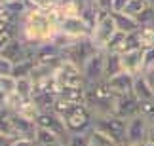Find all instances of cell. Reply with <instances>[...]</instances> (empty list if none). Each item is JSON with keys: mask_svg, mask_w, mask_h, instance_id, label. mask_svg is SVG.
<instances>
[{"mask_svg": "<svg viewBox=\"0 0 154 146\" xmlns=\"http://www.w3.org/2000/svg\"><path fill=\"white\" fill-rule=\"evenodd\" d=\"M59 10L51 6L48 10L29 8L19 19V38L34 49L40 44L53 42L59 34Z\"/></svg>", "mask_w": 154, "mask_h": 146, "instance_id": "6da1fadb", "label": "cell"}, {"mask_svg": "<svg viewBox=\"0 0 154 146\" xmlns=\"http://www.w3.org/2000/svg\"><path fill=\"white\" fill-rule=\"evenodd\" d=\"M116 103L118 95L109 87L106 80L99 84L86 85V99L84 104L90 108L93 118H103V116H114L116 114Z\"/></svg>", "mask_w": 154, "mask_h": 146, "instance_id": "7a4b0ae2", "label": "cell"}, {"mask_svg": "<svg viewBox=\"0 0 154 146\" xmlns=\"http://www.w3.org/2000/svg\"><path fill=\"white\" fill-rule=\"evenodd\" d=\"M97 51L99 49H97V46L93 44L91 38H78V40H72V44L63 49V57L69 59V61H72L74 65H78L82 68Z\"/></svg>", "mask_w": 154, "mask_h": 146, "instance_id": "3957f363", "label": "cell"}, {"mask_svg": "<svg viewBox=\"0 0 154 146\" xmlns=\"http://www.w3.org/2000/svg\"><path fill=\"white\" fill-rule=\"evenodd\" d=\"M93 127L106 133L116 144H126L128 120H124L116 114L114 116H103V118H93Z\"/></svg>", "mask_w": 154, "mask_h": 146, "instance_id": "277c9868", "label": "cell"}, {"mask_svg": "<svg viewBox=\"0 0 154 146\" xmlns=\"http://www.w3.org/2000/svg\"><path fill=\"white\" fill-rule=\"evenodd\" d=\"M69 135L70 133H90L93 129V114L86 104H78L67 118H65Z\"/></svg>", "mask_w": 154, "mask_h": 146, "instance_id": "5b68a950", "label": "cell"}, {"mask_svg": "<svg viewBox=\"0 0 154 146\" xmlns=\"http://www.w3.org/2000/svg\"><path fill=\"white\" fill-rule=\"evenodd\" d=\"M59 32L65 36L78 40V38H91V27H88V23L82 19L80 15L76 17H61L59 19Z\"/></svg>", "mask_w": 154, "mask_h": 146, "instance_id": "8992f818", "label": "cell"}, {"mask_svg": "<svg viewBox=\"0 0 154 146\" xmlns=\"http://www.w3.org/2000/svg\"><path fill=\"white\" fill-rule=\"evenodd\" d=\"M105 57H106L105 51H97V53L82 67V74H84L86 85L99 84V82L105 80Z\"/></svg>", "mask_w": 154, "mask_h": 146, "instance_id": "52a82bcc", "label": "cell"}, {"mask_svg": "<svg viewBox=\"0 0 154 146\" xmlns=\"http://www.w3.org/2000/svg\"><path fill=\"white\" fill-rule=\"evenodd\" d=\"M116 31H118V28H116V23H114V17H112V13L106 15L105 19H101V21L95 25V28H93V32H91V40H93V44L97 46L99 51H105L106 44H109V40L114 36Z\"/></svg>", "mask_w": 154, "mask_h": 146, "instance_id": "ba28073f", "label": "cell"}, {"mask_svg": "<svg viewBox=\"0 0 154 146\" xmlns=\"http://www.w3.org/2000/svg\"><path fill=\"white\" fill-rule=\"evenodd\" d=\"M55 78L61 85H86L82 68L69 59H63L59 70L55 72Z\"/></svg>", "mask_w": 154, "mask_h": 146, "instance_id": "9c48e42d", "label": "cell"}, {"mask_svg": "<svg viewBox=\"0 0 154 146\" xmlns=\"http://www.w3.org/2000/svg\"><path fill=\"white\" fill-rule=\"evenodd\" d=\"M149 121H146L143 116H135V118L128 120V129H126V142L131 144H143L149 139Z\"/></svg>", "mask_w": 154, "mask_h": 146, "instance_id": "30bf717a", "label": "cell"}, {"mask_svg": "<svg viewBox=\"0 0 154 146\" xmlns=\"http://www.w3.org/2000/svg\"><path fill=\"white\" fill-rule=\"evenodd\" d=\"M36 125H38V127H44V129H50V131L59 133V135H61L65 141H67V137H69V131H67V125H65V120H63L59 114H55L53 110L40 112V116L36 118Z\"/></svg>", "mask_w": 154, "mask_h": 146, "instance_id": "8fae6325", "label": "cell"}, {"mask_svg": "<svg viewBox=\"0 0 154 146\" xmlns=\"http://www.w3.org/2000/svg\"><path fill=\"white\" fill-rule=\"evenodd\" d=\"M141 114V101L133 93L129 95H120L116 103V116H120L124 120H131L135 116Z\"/></svg>", "mask_w": 154, "mask_h": 146, "instance_id": "7c38bea8", "label": "cell"}, {"mask_svg": "<svg viewBox=\"0 0 154 146\" xmlns=\"http://www.w3.org/2000/svg\"><path fill=\"white\" fill-rule=\"evenodd\" d=\"M133 80H135V74L120 72V74L112 76L110 80H106V84H109V87L118 97H120V95H129V93H133Z\"/></svg>", "mask_w": 154, "mask_h": 146, "instance_id": "4fadbf2b", "label": "cell"}, {"mask_svg": "<svg viewBox=\"0 0 154 146\" xmlns=\"http://www.w3.org/2000/svg\"><path fill=\"white\" fill-rule=\"evenodd\" d=\"M143 57H145V49H129V51H124V53H122L124 72L141 74V72H143Z\"/></svg>", "mask_w": 154, "mask_h": 146, "instance_id": "5bb4252c", "label": "cell"}, {"mask_svg": "<svg viewBox=\"0 0 154 146\" xmlns=\"http://www.w3.org/2000/svg\"><path fill=\"white\" fill-rule=\"evenodd\" d=\"M133 95L139 99L141 103L145 101H154V91L146 80V76L141 72V74H135V80H133Z\"/></svg>", "mask_w": 154, "mask_h": 146, "instance_id": "9a60e30c", "label": "cell"}, {"mask_svg": "<svg viewBox=\"0 0 154 146\" xmlns=\"http://www.w3.org/2000/svg\"><path fill=\"white\" fill-rule=\"evenodd\" d=\"M57 97L70 103H82L86 99V85H59Z\"/></svg>", "mask_w": 154, "mask_h": 146, "instance_id": "2e32d148", "label": "cell"}, {"mask_svg": "<svg viewBox=\"0 0 154 146\" xmlns=\"http://www.w3.org/2000/svg\"><path fill=\"white\" fill-rule=\"evenodd\" d=\"M55 57H63V49L55 42H46L34 48V61H50Z\"/></svg>", "mask_w": 154, "mask_h": 146, "instance_id": "e0dca14e", "label": "cell"}, {"mask_svg": "<svg viewBox=\"0 0 154 146\" xmlns=\"http://www.w3.org/2000/svg\"><path fill=\"white\" fill-rule=\"evenodd\" d=\"M120 72H124L122 53H106V57H105V80H110L112 76H116Z\"/></svg>", "mask_w": 154, "mask_h": 146, "instance_id": "ac0fdd59", "label": "cell"}, {"mask_svg": "<svg viewBox=\"0 0 154 146\" xmlns=\"http://www.w3.org/2000/svg\"><path fill=\"white\" fill-rule=\"evenodd\" d=\"M112 17H114L116 28H118V31H122V32H126V34H131V32H135L141 27L139 21L135 19V17L124 13V11H122V13H112Z\"/></svg>", "mask_w": 154, "mask_h": 146, "instance_id": "d6986e66", "label": "cell"}, {"mask_svg": "<svg viewBox=\"0 0 154 146\" xmlns=\"http://www.w3.org/2000/svg\"><path fill=\"white\" fill-rule=\"evenodd\" d=\"M61 141H65V139L59 135V133L44 129V127H38L36 135H34V142H36V146H50V144H57Z\"/></svg>", "mask_w": 154, "mask_h": 146, "instance_id": "ffe728a7", "label": "cell"}, {"mask_svg": "<svg viewBox=\"0 0 154 146\" xmlns=\"http://www.w3.org/2000/svg\"><path fill=\"white\" fill-rule=\"evenodd\" d=\"M15 114L21 116V118H25V120L36 121V118L40 116V108L36 106V103H34L32 99H25V101H21V104L17 106Z\"/></svg>", "mask_w": 154, "mask_h": 146, "instance_id": "44dd1931", "label": "cell"}, {"mask_svg": "<svg viewBox=\"0 0 154 146\" xmlns=\"http://www.w3.org/2000/svg\"><path fill=\"white\" fill-rule=\"evenodd\" d=\"M57 93L53 91H42V93H34L32 101L36 103V106L40 108V112H46V110H51L53 104L57 103Z\"/></svg>", "mask_w": 154, "mask_h": 146, "instance_id": "7402d4cb", "label": "cell"}, {"mask_svg": "<svg viewBox=\"0 0 154 146\" xmlns=\"http://www.w3.org/2000/svg\"><path fill=\"white\" fill-rule=\"evenodd\" d=\"M0 133L2 135H8V137H15V129H14V112L8 108H0Z\"/></svg>", "mask_w": 154, "mask_h": 146, "instance_id": "603a6c76", "label": "cell"}, {"mask_svg": "<svg viewBox=\"0 0 154 146\" xmlns=\"http://www.w3.org/2000/svg\"><path fill=\"white\" fill-rule=\"evenodd\" d=\"M126 40H128V34L126 32L116 31L114 36L109 40L105 51H106V53H124V51H126Z\"/></svg>", "mask_w": 154, "mask_h": 146, "instance_id": "cb8c5ba5", "label": "cell"}, {"mask_svg": "<svg viewBox=\"0 0 154 146\" xmlns=\"http://www.w3.org/2000/svg\"><path fill=\"white\" fill-rule=\"evenodd\" d=\"M32 91H34V82H32V78H17L15 93L23 99V101H25V99H32Z\"/></svg>", "mask_w": 154, "mask_h": 146, "instance_id": "d4e9b609", "label": "cell"}, {"mask_svg": "<svg viewBox=\"0 0 154 146\" xmlns=\"http://www.w3.org/2000/svg\"><path fill=\"white\" fill-rule=\"evenodd\" d=\"M90 144H93V146H118L106 133L95 129V127L90 131Z\"/></svg>", "mask_w": 154, "mask_h": 146, "instance_id": "484cf974", "label": "cell"}, {"mask_svg": "<svg viewBox=\"0 0 154 146\" xmlns=\"http://www.w3.org/2000/svg\"><path fill=\"white\" fill-rule=\"evenodd\" d=\"M34 65H36L34 59H27V61L17 63L15 68H14V76L15 78H31V74L34 70Z\"/></svg>", "mask_w": 154, "mask_h": 146, "instance_id": "4316f807", "label": "cell"}, {"mask_svg": "<svg viewBox=\"0 0 154 146\" xmlns=\"http://www.w3.org/2000/svg\"><path fill=\"white\" fill-rule=\"evenodd\" d=\"M137 34H139V40H141V46H143V49H146V48H154V27L141 25V27L137 28Z\"/></svg>", "mask_w": 154, "mask_h": 146, "instance_id": "83f0119b", "label": "cell"}, {"mask_svg": "<svg viewBox=\"0 0 154 146\" xmlns=\"http://www.w3.org/2000/svg\"><path fill=\"white\" fill-rule=\"evenodd\" d=\"M17 36H19V25H10V27L0 28V49Z\"/></svg>", "mask_w": 154, "mask_h": 146, "instance_id": "f1b7e54d", "label": "cell"}, {"mask_svg": "<svg viewBox=\"0 0 154 146\" xmlns=\"http://www.w3.org/2000/svg\"><path fill=\"white\" fill-rule=\"evenodd\" d=\"M146 6H149V2H146V0H129L124 13H128V15H131V17H135V19H137V17L141 15V11H143Z\"/></svg>", "mask_w": 154, "mask_h": 146, "instance_id": "f546056e", "label": "cell"}, {"mask_svg": "<svg viewBox=\"0 0 154 146\" xmlns=\"http://www.w3.org/2000/svg\"><path fill=\"white\" fill-rule=\"evenodd\" d=\"M69 146H90V133H70L67 137Z\"/></svg>", "mask_w": 154, "mask_h": 146, "instance_id": "4dcf8cb0", "label": "cell"}, {"mask_svg": "<svg viewBox=\"0 0 154 146\" xmlns=\"http://www.w3.org/2000/svg\"><path fill=\"white\" fill-rule=\"evenodd\" d=\"M15 85H17V78L15 76H0V91L6 95L15 93Z\"/></svg>", "mask_w": 154, "mask_h": 146, "instance_id": "1f68e13d", "label": "cell"}, {"mask_svg": "<svg viewBox=\"0 0 154 146\" xmlns=\"http://www.w3.org/2000/svg\"><path fill=\"white\" fill-rule=\"evenodd\" d=\"M141 116L149 121V125H154V101L141 103Z\"/></svg>", "mask_w": 154, "mask_h": 146, "instance_id": "d6a6232c", "label": "cell"}, {"mask_svg": "<svg viewBox=\"0 0 154 146\" xmlns=\"http://www.w3.org/2000/svg\"><path fill=\"white\" fill-rule=\"evenodd\" d=\"M14 68H15V63H11L10 59L0 55V76H14Z\"/></svg>", "mask_w": 154, "mask_h": 146, "instance_id": "836d02e7", "label": "cell"}, {"mask_svg": "<svg viewBox=\"0 0 154 146\" xmlns=\"http://www.w3.org/2000/svg\"><path fill=\"white\" fill-rule=\"evenodd\" d=\"M152 68H154V48H146L143 57V72L152 70Z\"/></svg>", "mask_w": 154, "mask_h": 146, "instance_id": "e575fe53", "label": "cell"}, {"mask_svg": "<svg viewBox=\"0 0 154 146\" xmlns=\"http://www.w3.org/2000/svg\"><path fill=\"white\" fill-rule=\"evenodd\" d=\"M128 2H129V0H112L110 11H112V13H122V11H126Z\"/></svg>", "mask_w": 154, "mask_h": 146, "instance_id": "d590c367", "label": "cell"}, {"mask_svg": "<svg viewBox=\"0 0 154 146\" xmlns=\"http://www.w3.org/2000/svg\"><path fill=\"white\" fill-rule=\"evenodd\" d=\"M11 146H36V142L32 139H25V137H17Z\"/></svg>", "mask_w": 154, "mask_h": 146, "instance_id": "8d00e7d4", "label": "cell"}, {"mask_svg": "<svg viewBox=\"0 0 154 146\" xmlns=\"http://www.w3.org/2000/svg\"><path fill=\"white\" fill-rule=\"evenodd\" d=\"M14 141H15L14 137H8V135H2V133H0V146H11Z\"/></svg>", "mask_w": 154, "mask_h": 146, "instance_id": "74e56055", "label": "cell"}, {"mask_svg": "<svg viewBox=\"0 0 154 146\" xmlns=\"http://www.w3.org/2000/svg\"><path fill=\"white\" fill-rule=\"evenodd\" d=\"M143 74L146 76V80H149V84H150L152 91H154V68H152V70H146V72H143Z\"/></svg>", "mask_w": 154, "mask_h": 146, "instance_id": "f35d334b", "label": "cell"}, {"mask_svg": "<svg viewBox=\"0 0 154 146\" xmlns=\"http://www.w3.org/2000/svg\"><path fill=\"white\" fill-rule=\"evenodd\" d=\"M146 141L154 144V125H150V129H149V139H146Z\"/></svg>", "mask_w": 154, "mask_h": 146, "instance_id": "ab89813d", "label": "cell"}, {"mask_svg": "<svg viewBox=\"0 0 154 146\" xmlns=\"http://www.w3.org/2000/svg\"><path fill=\"white\" fill-rule=\"evenodd\" d=\"M50 146H69L67 141H61V142H57V144H50Z\"/></svg>", "mask_w": 154, "mask_h": 146, "instance_id": "60d3db41", "label": "cell"}, {"mask_svg": "<svg viewBox=\"0 0 154 146\" xmlns=\"http://www.w3.org/2000/svg\"><path fill=\"white\" fill-rule=\"evenodd\" d=\"M78 4H90V2H95V0H76Z\"/></svg>", "mask_w": 154, "mask_h": 146, "instance_id": "b9f144b4", "label": "cell"}, {"mask_svg": "<svg viewBox=\"0 0 154 146\" xmlns=\"http://www.w3.org/2000/svg\"><path fill=\"white\" fill-rule=\"evenodd\" d=\"M120 146H141V144H131V142H126V144H120Z\"/></svg>", "mask_w": 154, "mask_h": 146, "instance_id": "7bdbcfd3", "label": "cell"}, {"mask_svg": "<svg viewBox=\"0 0 154 146\" xmlns=\"http://www.w3.org/2000/svg\"><path fill=\"white\" fill-rule=\"evenodd\" d=\"M141 146H154L152 142H149V141H146V142H143V144H141Z\"/></svg>", "mask_w": 154, "mask_h": 146, "instance_id": "ee69618b", "label": "cell"}, {"mask_svg": "<svg viewBox=\"0 0 154 146\" xmlns=\"http://www.w3.org/2000/svg\"><path fill=\"white\" fill-rule=\"evenodd\" d=\"M63 2H72V0H63Z\"/></svg>", "mask_w": 154, "mask_h": 146, "instance_id": "f6af8a7d", "label": "cell"}, {"mask_svg": "<svg viewBox=\"0 0 154 146\" xmlns=\"http://www.w3.org/2000/svg\"><path fill=\"white\" fill-rule=\"evenodd\" d=\"M90 146H93V144H90Z\"/></svg>", "mask_w": 154, "mask_h": 146, "instance_id": "bcb514c9", "label": "cell"}, {"mask_svg": "<svg viewBox=\"0 0 154 146\" xmlns=\"http://www.w3.org/2000/svg\"><path fill=\"white\" fill-rule=\"evenodd\" d=\"M118 146H120V144H118Z\"/></svg>", "mask_w": 154, "mask_h": 146, "instance_id": "7dc6e473", "label": "cell"}]
</instances>
